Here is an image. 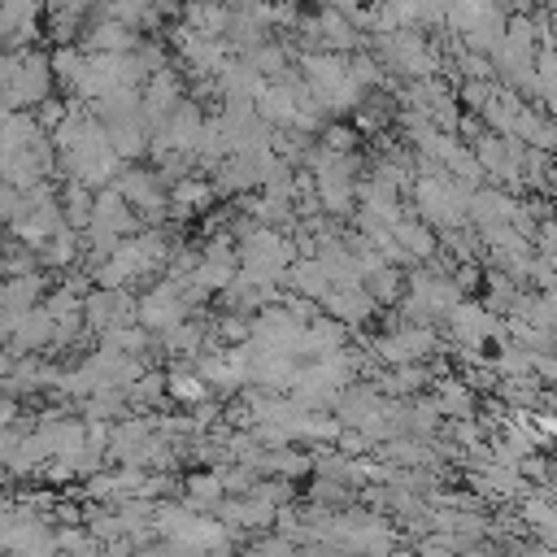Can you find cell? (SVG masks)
Instances as JSON below:
<instances>
[{"label": "cell", "mask_w": 557, "mask_h": 557, "mask_svg": "<svg viewBox=\"0 0 557 557\" xmlns=\"http://www.w3.org/2000/svg\"><path fill=\"white\" fill-rule=\"evenodd\" d=\"M52 87V61L30 48H4L0 52V109H26L44 104Z\"/></svg>", "instance_id": "obj_1"}, {"label": "cell", "mask_w": 557, "mask_h": 557, "mask_svg": "<svg viewBox=\"0 0 557 557\" xmlns=\"http://www.w3.org/2000/svg\"><path fill=\"white\" fill-rule=\"evenodd\" d=\"M39 0H0V48H26L35 39Z\"/></svg>", "instance_id": "obj_2"}, {"label": "cell", "mask_w": 557, "mask_h": 557, "mask_svg": "<svg viewBox=\"0 0 557 557\" xmlns=\"http://www.w3.org/2000/svg\"><path fill=\"white\" fill-rule=\"evenodd\" d=\"M83 313H87V322H91L96 331H122V326H126V318H131V300H126L122 292L104 287V292L87 296Z\"/></svg>", "instance_id": "obj_3"}, {"label": "cell", "mask_w": 557, "mask_h": 557, "mask_svg": "<svg viewBox=\"0 0 557 557\" xmlns=\"http://www.w3.org/2000/svg\"><path fill=\"white\" fill-rule=\"evenodd\" d=\"M178 309H183V300L174 296V287H161L157 296H148V300H144V309H139V318H144L148 326H174V322L183 318Z\"/></svg>", "instance_id": "obj_4"}, {"label": "cell", "mask_w": 557, "mask_h": 557, "mask_svg": "<svg viewBox=\"0 0 557 557\" xmlns=\"http://www.w3.org/2000/svg\"><path fill=\"white\" fill-rule=\"evenodd\" d=\"M61 205H65V209H61V218H70L74 226H91V205H96V196H91L83 183H70Z\"/></svg>", "instance_id": "obj_5"}, {"label": "cell", "mask_w": 557, "mask_h": 557, "mask_svg": "<svg viewBox=\"0 0 557 557\" xmlns=\"http://www.w3.org/2000/svg\"><path fill=\"white\" fill-rule=\"evenodd\" d=\"M104 13L113 22H122V26H135L139 17L152 13V0H104Z\"/></svg>", "instance_id": "obj_6"}, {"label": "cell", "mask_w": 557, "mask_h": 557, "mask_svg": "<svg viewBox=\"0 0 557 557\" xmlns=\"http://www.w3.org/2000/svg\"><path fill=\"white\" fill-rule=\"evenodd\" d=\"M39 257H44L48 265H65V261L74 257V244H70V235H65V231H57L52 239H44V244H39Z\"/></svg>", "instance_id": "obj_7"}, {"label": "cell", "mask_w": 557, "mask_h": 557, "mask_svg": "<svg viewBox=\"0 0 557 557\" xmlns=\"http://www.w3.org/2000/svg\"><path fill=\"white\" fill-rule=\"evenodd\" d=\"M170 392L183 396V400H200V396H205V387H200L196 374H174V379H170Z\"/></svg>", "instance_id": "obj_8"}, {"label": "cell", "mask_w": 557, "mask_h": 557, "mask_svg": "<svg viewBox=\"0 0 557 557\" xmlns=\"http://www.w3.org/2000/svg\"><path fill=\"white\" fill-rule=\"evenodd\" d=\"M48 4H52V13H57L61 22H65V17H78V13L87 9V0H48Z\"/></svg>", "instance_id": "obj_9"}, {"label": "cell", "mask_w": 557, "mask_h": 557, "mask_svg": "<svg viewBox=\"0 0 557 557\" xmlns=\"http://www.w3.org/2000/svg\"><path fill=\"white\" fill-rule=\"evenodd\" d=\"M218 487H222L218 479H191V496H196V500H213Z\"/></svg>", "instance_id": "obj_10"}, {"label": "cell", "mask_w": 557, "mask_h": 557, "mask_svg": "<svg viewBox=\"0 0 557 557\" xmlns=\"http://www.w3.org/2000/svg\"><path fill=\"white\" fill-rule=\"evenodd\" d=\"M13 413H17L13 396H4V392H0V426H9V422H13Z\"/></svg>", "instance_id": "obj_11"}]
</instances>
